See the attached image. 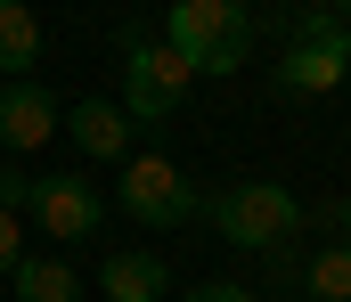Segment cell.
<instances>
[{"instance_id":"obj_1","label":"cell","mask_w":351,"mask_h":302,"mask_svg":"<svg viewBox=\"0 0 351 302\" xmlns=\"http://www.w3.org/2000/svg\"><path fill=\"white\" fill-rule=\"evenodd\" d=\"M254 41H262V25L237 0H172L164 8V49L188 74H245Z\"/></svg>"},{"instance_id":"obj_2","label":"cell","mask_w":351,"mask_h":302,"mask_svg":"<svg viewBox=\"0 0 351 302\" xmlns=\"http://www.w3.org/2000/svg\"><path fill=\"white\" fill-rule=\"evenodd\" d=\"M204 221H213L229 245L278 253V245L302 229V204H294V188H278V180H229V188L204 197Z\"/></svg>"},{"instance_id":"obj_3","label":"cell","mask_w":351,"mask_h":302,"mask_svg":"<svg viewBox=\"0 0 351 302\" xmlns=\"http://www.w3.org/2000/svg\"><path fill=\"white\" fill-rule=\"evenodd\" d=\"M188 90H196V74L164 49V33H123V99L114 106L131 123H172L188 106Z\"/></svg>"},{"instance_id":"obj_4","label":"cell","mask_w":351,"mask_h":302,"mask_svg":"<svg viewBox=\"0 0 351 302\" xmlns=\"http://www.w3.org/2000/svg\"><path fill=\"white\" fill-rule=\"evenodd\" d=\"M343 74H351V33L327 8L294 16L286 25V58H278V90L286 99H327V90H343Z\"/></svg>"},{"instance_id":"obj_5","label":"cell","mask_w":351,"mask_h":302,"mask_svg":"<svg viewBox=\"0 0 351 302\" xmlns=\"http://www.w3.org/2000/svg\"><path fill=\"white\" fill-rule=\"evenodd\" d=\"M114 204L139 221V229H188L204 197H196V180L180 172L172 155H131L123 164V180H114Z\"/></svg>"},{"instance_id":"obj_6","label":"cell","mask_w":351,"mask_h":302,"mask_svg":"<svg viewBox=\"0 0 351 302\" xmlns=\"http://www.w3.org/2000/svg\"><path fill=\"white\" fill-rule=\"evenodd\" d=\"M58 245H82V237H98V188L90 180H74V172H41L33 180V204H25Z\"/></svg>"},{"instance_id":"obj_7","label":"cell","mask_w":351,"mask_h":302,"mask_svg":"<svg viewBox=\"0 0 351 302\" xmlns=\"http://www.w3.org/2000/svg\"><path fill=\"white\" fill-rule=\"evenodd\" d=\"M58 139V99L41 82H0V147L8 155H33Z\"/></svg>"},{"instance_id":"obj_8","label":"cell","mask_w":351,"mask_h":302,"mask_svg":"<svg viewBox=\"0 0 351 302\" xmlns=\"http://www.w3.org/2000/svg\"><path fill=\"white\" fill-rule=\"evenodd\" d=\"M58 123H66V139H74L82 155H98V164H131V131H139V123H131L114 99H74Z\"/></svg>"},{"instance_id":"obj_9","label":"cell","mask_w":351,"mask_h":302,"mask_svg":"<svg viewBox=\"0 0 351 302\" xmlns=\"http://www.w3.org/2000/svg\"><path fill=\"white\" fill-rule=\"evenodd\" d=\"M33 58H41L33 0H0V82H33Z\"/></svg>"},{"instance_id":"obj_10","label":"cell","mask_w":351,"mask_h":302,"mask_svg":"<svg viewBox=\"0 0 351 302\" xmlns=\"http://www.w3.org/2000/svg\"><path fill=\"white\" fill-rule=\"evenodd\" d=\"M164 286H172V270H164L156 253H114L106 278H98L106 302H164Z\"/></svg>"},{"instance_id":"obj_11","label":"cell","mask_w":351,"mask_h":302,"mask_svg":"<svg viewBox=\"0 0 351 302\" xmlns=\"http://www.w3.org/2000/svg\"><path fill=\"white\" fill-rule=\"evenodd\" d=\"M8 286H16V302H82V278L66 262H16Z\"/></svg>"},{"instance_id":"obj_12","label":"cell","mask_w":351,"mask_h":302,"mask_svg":"<svg viewBox=\"0 0 351 302\" xmlns=\"http://www.w3.org/2000/svg\"><path fill=\"white\" fill-rule=\"evenodd\" d=\"M302 302H351V245L311 253V270H302Z\"/></svg>"},{"instance_id":"obj_13","label":"cell","mask_w":351,"mask_h":302,"mask_svg":"<svg viewBox=\"0 0 351 302\" xmlns=\"http://www.w3.org/2000/svg\"><path fill=\"white\" fill-rule=\"evenodd\" d=\"M25 204H33V172L0 155V212H25Z\"/></svg>"},{"instance_id":"obj_14","label":"cell","mask_w":351,"mask_h":302,"mask_svg":"<svg viewBox=\"0 0 351 302\" xmlns=\"http://www.w3.org/2000/svg\"><path fill=\"white\" fill-rule=\"evenodd\" d=\"M180 302H262V294H254V286H237V278H196Z\"/></svg>"},{"instance_id":"obj_15","label":"cell","mask_w":351,"mask_h":302,"mask_svg":"<svg viewBox=\"0 0 351 302\" xmlns=\"http://www.w3.org/2000/svg\"><path fill=\"white\" fill-rule=\"evenodd\" d=\"M16 262H25V221H16V212H0V278H8Z\"/></svg>"},{"instance_id":"obj_16","label":"cell","mask_w":351,"mask_h":302,"mask_svg":"<svg viewBox=\"0 0 351 302\" xmlns=\"http://www.w3.org/2000/svg\"><path fill=\"white\" fill-rule=\"evenodd\" d=\"M335 229H343V245H351V197H343V204H335Z\"/></svg>"},{"instance_id":"obj_17","label":"cell","mask_w":351,"mask_h":302,"mask_svg":"<svg viewBox=\"0 0 351 302\" xmlns=\"http://www.w3.org/2000/svg\"><path fill=\"white\" fill-rule=\"evenodd\" d=\"M327 8H335V16H351V0H327Z\"/></svg>"},{"instance_id":"obj_18","label":"cell","mask_w":351,"mask_h":302,"mask_svg":"<svg viewBox=\"0 0 351 302\" xmlns=\"http://www.w3.org/2000/svg\"><path fill=\"white\" fill-rule=\"evenodd\" d=\"M237 8H262V0H237Z\"/></svg>"},{"instance_id":"obj_19","label":"cell","mask_w":351,"mask_h":302,"mask_svg":"<svg viewBox=\"0 0 351 302\" xmlns=\"http://www.w3.org/2000/svg\"><path fill=\"white\" fill-rule=\"evenodd\" d=\"M286 302H302V294H286Z\"/></svg>"}]
</instances>
